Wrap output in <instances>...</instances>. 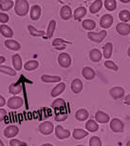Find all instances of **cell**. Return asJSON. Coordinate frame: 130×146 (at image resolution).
Instances as JSON below:
<instances>
[{
	"label": "cell",
	"instance_id": "6da1fadb",
	"mask_svg": "<svg viewBox=\"0 0 130 146\" xmlns=\"http://www.w3.org/2000/svg\"><path fill=\"white\" fill-rule=\"evenodd\" d=\"M30 6L27 0H16L14 4V12L19 16H25L29 13Z\"/></svg>",
	"mask_w": 130,
	"mask_h": 146
},
{
	"label": "cell",
	"instance_id": "7a4b0ae2",
	"mask_svg": "<svg viewBox=\"0 0 130 146\" xmlns=\"http://www.w3.org/2000/svg\"><path fill=\"white\" fill-rule=\"evenodd\" d=\"M23 104H24V100H22V98L17 96H12L11 98H9V100H8V102H7L8 107L12 110L21 108V107L23 106Z\"/></svg>",
	"mask_w": 130,
	"mask_h": 146
},
{
	"label": "cell",
	"instance_id": "3957f363",
	"mask_svg": "<svg viewBox=\"0 0 130 146\" xmlns=\"http://www.w3.org/2000/svg\"><path fill=\"white\" fill-rule=\"evenodd\" d=\"M38 130L42 135H45V136H48V135H51L54 130V125L53 123L51 122V121H44L38 127Z\"/></svg>",
	"mask_w": 130,
	"mask_h": 146
},
{
	"label": "cell",
	"instance_id": "277c9868",
	"mask_svg": "<svg viewBox=\"0 0 130 146\" xmlns=\"http://www.w3.org/2000/svg\"><path fill=\"white\" fill-rule=\"evenodd\" d=\"M106 35H107V33H106V30H103V31H101L100 33L89 32L87 34V36L91 41H94V42H97V43H100L104 39V38H106Z\"/></svg>",
	"mask_w": 130,
	"mask_h": 146
},
{
	"label": "cell",
	"instance_id": "5b68a950",
	"mask_svg": "<svg viewBox=\"0 0 130 146\" xmlns=\"http://www.w3.org/2000/svg\"><path fill=\"white\" fill-rule=\"evenodd\" d=\"M58 63L62 68H68L71 65V57L67 53H62L58 56Z\"/></svg>",
	"mask_w": 130,
	"mask_h": 146
},
{
	"label": "cell",
	"instance_id": "8992f818",
	"mask_svg": "<svg viewBox=\"0 0 130 146\" xmlns=\"http://www.w3.org/2000/svg\"><path fill=\"white\" fill-rule=\"evenodd\" d=\"M124 124L123 122L119 118H113L110 121V129L114 132V133H121L123 131Z\"/></svg>",
	"mask_w": 130,
	"mask_h": 146
},
{
	"label": "cell",
	"instance_id": "52a82bcc",
	"mask_svg": "<svg viewBox=\"0 0 130 146\" xmlns=\"http://www.w3.org/2000/svg\"><path fill=\"white\" fill-rule=\"evenodd\" d=\"M55 136H56L59 139H65L70 137V132L65 129L63 126L57 125L55 127Z\"/></svg>",
	"mask_w": 130,
	"mask_h": 146
},
{
	"label": "cell",
	"instance_id": "ba28073f",
	"mask_svg": "<svg viewBox=\"0 0 130 146\" xmlns=\"http://www.w3.org/2000/svg\"><path fill=\"white\" fill-rule=\"evenodd\" d=\"M18 133H19V128L16 125H9L4 130V136L7 139H12V137L17 136Z\"/></svg>",
	"mask_w": 130,
	"mask_h": 146
},
{
	"label": "cell",
	"instance_id": "9c48e42d",
	"mask_svg": "<svg viewBox=\"0 0 130 146\" xmlns=\"http://www.w3.org/2000/svg\"><path fill=\"white\" fill-rule=\"evenodd\" d=\"M113 16L111 15H104L102 16L100 20V26L103 29H108L112 26L113 24Z\"/></svg>",
	"mask_w": 130,
	"mask_h": 146
},
{
	"label": "cell",
	"instance_id": "30bf717a",
	"mask_svg": "<svg viewBox=\"0 0 130 146\" xmlns=\"http://www.w3.org/2000/svg\"><path fill=\"white\" fill-rule=\"evenodd\" d=\"M116 31L119 35H128L130 34V25L127 23H123V22H121V23L117 24L116 26Z\"/></svg>",
	"mask_w": 130,
	"mask_h": 146
},
{
	"label": "cell",
	"instance_id": "8fae6325",
	"mask_svg": "<svg viewBox=\"0 0 130 146\" xmlns=\"http://www.w3.org/2000/svg\"><path fill=\"white\" fill-rule=\"evenodd\" d=\"M110 96H112L114 100H120L124 96V90L121 87H113L109 91Z\"/></svg>",
	"mask_w": 130,
	"mask_h": 146
},
{
	"label": "cell",
	"instance_id": "7c38bea8",
	"mask_svg": "<svg viewBox=\"0 0 130 146\" xmlns=\"http://www.w3.org/2000/svg\"><path fill=\"white\" fill-rule=\"evenodd\" d=\"M95 120L98 123H103V124H104V123L109 122L110 117H109V115L107 114H106L104 112L98 111L95 115Z\"/></svg>",
	"mask_w": 130,
	"mask_h": 146
},
{
	"label": "cell",
	"instance_id": "4fadbf2b",
	"mask_svg": "<svg viewBox=\"0 0 130 146\" xmlns=\"http://www.w3.org/2000/svg\"><path fill=\"white\" fill-rule=\"evenodd\" d=\"M60 16L61 18L64 19V20H68L70 19V17L72 16V11H71V8L70 6H63L62 9L60 11Z\"/></svg>",
	"mask_w": 130,
	"mask_h": 146
},
{
	"label": "cell",
	"instance_id": "5bb4252c",
	"mask_svg": "<svg viewBox=\"0 0 130 146\" xmlns=\"http://www.w3.org/2000/svg\"><path fill=\"white\" fill-rule=\"evenodd\" d=\"M82 75L83 76L87 79V80H92L95 78V72L92 68L90 67H85L82 70Z\"/></svg>",
	"mask_w": 130,
	"mask_h": 146
},
{
	"label": "cell",
	"instance_id": "9a60e30c",
	"mask_svg": "<svg viewBox=\"0 0 130 146\" xmlns=\"http://www.w3.org/2000/svg\"><path fill=\"white\" fill-rule=\"evenodd\" d=\"M82 90H83L82 80L79 78H75L71 82V91H72L74 94H79V93H81Z\"/></svg>",
	"mask_w": 130,
	"mask_h": 146
},
{
	"label": "cell",
	"instance_id": "2e32d148",
	"mask_svg": "<svg viewBox=\"0 0 130 146\" xmlns=\"http://www.w3.org/2000/svg\"><path fill=\"white\" fill-rule=\"evenodd\" d=\"M103 57V54L98 49H93L89 53V58L92 62H99Z\"/></svg>",
	"mask_w": 130,
	"mask_h": 146
},
{
	"label": "cell",
	"instance_id": "e0dca14e",
	"mask_svg": "<svg viewBox=\"0 0 130 146\" xmlns=\"http://www.w3.org/2000/svg\"><path fill=\"white\" fill-rule=\"evenodd\" d=\"M5 46L12 51H18L21 49L20 43H18L17 41L12 40V39H7L6 41H5Z\"/></svg>",
	"mask_w": 130,
	"mask_h": 146
},
{
	"label": "cell",
	"instance_id": "ac0fdd59",
	"mask_svg": "<svg viewBox=\"0 0 130 146\" xmlns=\"http://www.w3.org/2000/svg\"><path fill=\"white\" fill-rule=\"evenodd\" d=\"M12 65L13 69L15 71H20L22 67H23V63H22V58L19 54H13L12 56Z\"/></svg>",
	"mask_w": 130,
	"mask_h": 146
},
{
	"label": "cell",
	"instance_id": "d6986e66",
	"mask_svg": "<svg viewBox=\"0 0 130 146\" xmlns=\"http://www.w3.org/2000/svg\"><path fill=\"white\" fill-rule=\"evenodd\" d=\"M85 129H87V132H91V133L97 132L99 130L98 122H97L96 120H93V119L87 120V122L85 123Z\"/></svg>",
	"mask_w": 130,
	"mask_h": 146
},
{
	"label": "cell",
	"instance_id": "ffe728a7",
	"mask_svg": "<svg viewBox=\"0 0 130 146\" xmlns=\"http://www.w3.org/2000/svg\"><path fill=\"white\" fill-rule=\"evenodd\" d=\"M41 15V7L38 5H34L30 9V18L32 20H38Z\"/></svg>",
	"mask_w": 130,
	"mask_h": 146
},
{
	"label": "cell",
	"instance_id": "44dd1931",
	"mask_svg": "<svg viewBox=\"0 0 130 146\" xmlns=\"http://www.w3.org/2000/svg\"><path fill=\"white\" fill-rule=\"evenodd\" d=\"M0 34L6 38H11V37L13 36L12 30L11 29L9 26L5 25V24H3V25H0Z\"/></svg>",
	"mask_w": 130,
	"mask_h": 146
},
{
	"label": "cell",
	"instance_id": "7402d4cb",
	"mask_svg": "<svg viewBox=\"0 0 130 146\" xmlns=\"http://www.w3.org/2000/svg\"><path fill=\"white\" fill-rule=\"evenodd\" d=\"M66 89V83H64V82H60L59 84L56 85L53 89L51 91V96H53V98H56L59 95H61L64 91Z\"/></svg>",
	"mask_w": 130,
	"mask_h": 146
},
{
	"label": "cell",
	"instance_id": "603a6c76",
	"mask_svg": "<svg viewBox=\"0 0 130 146\" xmlns=\"http://www.w3.org/2000/svg\"><path fill=\"white\" fill-rule=\"evenodd\" d=\"M41 79H42L43 82H46V83H55V82H61V79L62 78L58 76L43 75L41 76Z\"/></svg>",
	"mask_w": 130,
	"mask_h": 146
},
{
	"label": "cell",
	"instance_id": "cb8c5ba5",
	"mask_svg": "<svg viewBox=\"0 0 130 146\" xmlns=\"http://www.w3.org/2000/svg\"><path fill=\"white\" fill-rule=\"evenodd\" d=\"M88 117H89V114L85 109H79L78 111L75 113V118L79 121H85L87 120Z\"/></svg>",
	"mask_w": 130,
	"mask_h": 146
},
{
	"label": "cell",
	"instance_id": "d4e9b609",
	"mask_svg": "<svg viewBox=\"0 0 130 146\" xmlns=\"http://www.w3.org/2000/svg\"><path fill=\"white\" fill-rule=\"evenodd\" d=\"M112 51H113V45L112 43L110 42H107L104 44V53H103V56L104 58H106L108 60L110 57L112 56Z\"/></svg>",
	"mask_w": 130,
	"mask_h": 146
},
{
	"label": "cell",
	"instance_id": "484cf974",
	"mask_svg": "<svg viewBox=\"0 0 130 146\" xmlns=\"http://www.w3.org/2000/svg\"><path fill=\"white\" fill-rule=\"evenodd\" d=\"M66 105H67V103H66L65 100H63V98H57V100H55L52 102L51 108H53L55 110H64L66 108Z\"/></svg>",
	"mask_w": 130,
	"mask_h": 146
},
{
	"label": "cell",
	"instance_id": "4316f807",
	"mask_svg": "<svg viewBox=\"0 0 130 146\" xmlns=\"http://www.w3.org/2000/svg\"><path fill=\"white\" fill-rule=\"evenodd\" d=\"M23 90V87L20 83H12L9 86V93L12 94V95H18L20 94Z\"/></svg>",
	"mask_w": 130,
	"mask_h": 146
},
{
	"label": "cell",
	"instance_id": "83f0119b",
	"mask_svg": "<svg viewBox=\"0 0 130 146\" xmlns=\"http://www.w3.org/2000/svg\"><path fill=\"white\" fill-rule=\"evenodd\" d=\"M85 13H87V9H85V7L77 8L73 13L74 19H75V20H80V19H82L85 15Z\"/></svg>",
	"mask_w": 130,
	"mask_h": 146
},
{
	"label": "cell",
	"instance_id": "f1b7e54d",
	"mask_svg": "<svg viewBox=\"0 0 130 146\" xmlns=\"http://www.w3.org/2000/svg\"><path fill=\"white\" fill-rule=\"evenodd\" d=\"M102 7H103V1H102V0H96V1H94L93 3L90 5L89 11L91 13H97L102 9Z\"/></svg>",
	"mask_w": 130,
	"mask_h": 146
},
{
	"label": "cell",
	"instance_id": "f546056e",
	"mask_svg": "<svg viewBox=\"0 0 130 146\" xmlns=\"http://www.w3.org/2000/svg\"><path fill=\"white\" fill-rule=\"evenodd\" d=\"M38 66H39V63L36 60H29L24 64V69L27 71H34L38 68Z\"/></svg>",
	"mask_w": 130,
	"mask_h": 146
},
{
	"label": "cell",
	"instance_id": "4dcf8cb0",
	"mask_svg": "<svg viewBox=\"0 0 130 146\" xmlns=\"http://www.w3.org/2000/svg\"><path fill=\"white\" fill-rule=\"evenodd\" d=\"M87 135H88L87 131H85L83 129H74L72 136L75 139H82L85 137H87Z\"/></svg>",
	"mask_w": 130,
	"mask_h": 146
},
{
	"label": "cell",
	"instance_id": "1f68e13d",
	"mask_svg": "<svg viewBox=\"0 0 130 146\" xmlns=\"http://www.w3.org/2000/svg\"><path fill=\"white\" fill-rule=\"evenodd\" d=\"M82 26H83V28L85 30H87V31H92V30L95 29L96 23H95V21L91 20V19H85V21H83Z\"/></svg>",
	"mask_w": 130,
	"mask_h": 146
},
{
	"label": "cell",
	"instance_id": "d6a6232c",
	"mask_svg": "<svg viewBox=\"0 0 130 146\" xmlns=\"http://www.w3.org/2000/svg\"><path fill=\"white\" fill-rule=\"evenodd\" d=\"M0 73L6 74V75L9 76H15L16 75V71L14 69L9 67V66H5V65H0Z\"/></svg>",
	"mask_w": 130,
	"mask_h": 146
},
{
	"label": "cell",
	"instance_id": "836d02e7",
	"mask_svg": "<svg viewBox=\"0 0 130 146\" xmlns=\"http://www.w3.org/2000/svg\"><path fill=\"white\" fill-rule=\"evenodd\" d=\"M67 44H70V42L65 41V40L61 39V38H56V39H54L53 42H52L53 47H55V48H57V49H65Z\"/></svg>",
	"mask_w": 130,
	"mask_h": 146
},
{
	"label": "cell",
	"instance_id": "e575fe53",
	"mask_svg": "<svg viewBox=\"0 0 130 146\" xmlns=\"http://www.w3.org/2000/svg\"><path fill=\"white\" fill-rule=\"evenodd\" d=\"M55 28H56V21L55 20H51L49 22V26H48V30H47V37L48 38H51L52 35L54 34Z\"/></svg>",
	"mask_w": 130,
	"mask_h": 146
},
{
	"label": "cell",
	"instance_id": "d590c367",
	"mask_svg": "<svg viewBox=\"0 0 130 146\" xmlns=\"http://www.w3.org/2000/svg\"><path fill=\"white\" fill-rule=\"evenodd\" d=\"M13 2L12 0H3V1L0 3V9L4 12H7V11L11 10L13 7Z\"/></svg>",
	"mask_w": 130,
	"mask_h": 146
},
{
	"label": "cell",
	"instance_id": "8d00e7d4",
	"mask_svg": "<svg viewBox=\"0 0 130 146\" xmlns=\"http://www.w3.org/2000/svg\"><path fill=\"white\" fill-rule=\"evenodd\" d=\"M119 18H120V20L121 22H123V23H127L128 21H130V13L126 10L121 11V12H120V13H119Z\"/></svg>",
	"mask_w": 130,
	"mask_h": 146
},
{
	"label": "cell",
	"instance_id": "74e56055",
	"mask_svg": "<svg viewBox=\"0 0 130 146\" xmlns=\"http://www.w3.org/2000/svg\"><path fill=\"white\" fill-rule=\"evenodd\" d=\"M28 29H29L30 35H32V36H43V35H46V32H44V31H37V30L35 29L34 27H32V26H30V25L28 26Z\"/></svg>",
	"mask_w": 130,
	"mask_h": 146
},
{
	"label": "cell",
	"instance_id": "f35d334b",
	"mask_svg": "<svg viewBox=\"0 0 130 146\" xmlns=\"http://www.w3.org/2000/svg\"><path fill=\"white\" fill-rule=\"evenodd\" d=\"M104 7L108 11H114L117 7V3L115 0H104Z\"/></svg>",
	"mask_w": 130,
	"mask_h": 146
},
{
	"label": "cell",
	"instance_id": "ab89813d",
	"mask_svg": "<svg viewBox=\"0 0 130 146\" xmlns=\"http://www.w3.org/2000/svg\"><path fill=\"white\" fill-rule=\"evenodd\" d=\"M89 146H102V140L98 137H92L89 139Z\"/></svg>",
	"mask_w": 130,
	"mask_h": 146
},
{
	"label": "cell",
	"instance_id": "60d3db41",
	"mask_svg": "<svg viewBox=\"0 0 130 146\" xmlns=\"http://www.w3.org/2000/svg\"><path fill=\"white\" fill-rule=\"evenodd\" d=\"M104 66L109 69V70H113V71H118L119 70V67L117 65L115 64V62L111 61V60H106V62H104Z\"/></svg>",
	"mask_w": 130,
	"mask_h": 146
},
{
	"label": "cell",
	"instance_id": "b9f144b4",
	"mask_svg": "<svg viewBox=\"0 0 130 146\" xmlns=\"http://www.w3.org/2000/svg\"><path fill=\"white\" fill-rule=\"evenodd\" d=\"M68 118V114L67 113H58V114L55 115V120L58 121V122H62V121H65Z\"/></svg>",
	"mask_w": 130,
	"mask_h": 146
},
{
	"label": "cell",
	"instance_id": "7bdbcfd3",
	"mask_svg": "<svg viewBox=\"0 0 130 146\" xmlns=\"http://www.w3.org/2000/svg\"><path fill=\"white\" fill-rule=\"evenodd\" d=\"M10 145L11 146H27V143H25L23 141L16 139H12L10 140Z\"/></svg>",
	"mask_w": 130,
	"mask_h": 146
},
{
	"label": "cell",
	"instance_id": "ee69618b",
	"mask_svg": "<svg viewBox=\"0 0 130 146\" xmlns=\"http://www.w3.org/2000/svg\"><path fill=\"white\" fill-rule=\"evenodd\" d=\"M9 15H6V13H0V22L1 23H7L8 21H9Z\"/></svg>",
	"mask_w": 130,
	"mask_h": 146
},
{
	"label": "cell",
	"instance_id": "f6af8a7d",
	"mask_svg": "<svg viewBox=\"0 0 130 146\" xmlns=\"http://www.w3.org/2000/svg\"><path fill=\"white\" fill-rule=\"evenodd\" d=\"M6 117H7V111L0 108V121L4 120L5 118H6Z\"/></svg>",
	"mask_w": 130,
	"mask_h": 146
},
{
	"label": "cell",
	"instance_id": "bcb514c9",
	"mask_svg": "<svg viewBox=\"0 0 130 146\" xmlns=\"http://www.w3.org/2000/svg\"><path fill=\"white\" fill-rule=\"evenodd\" d=\"M6 103L7 102H6V100H5L4 96H0V108H1V107H3Z\"/></svg>",
	"mask_w": 130,
	"mask_h": 146
},
{
	"label": "cell",
	"instance_id": "7dc6e473",
	"mask_svg": "<svg viewBox=\"0 0 130 146\" xmlns=\"http://www.w3.org/2000/svg\"><path fill=\"white\" fill-rule=\"evenodd\" d=\"M124 103L127 104V105H130V94L128 96H125V98H124Z\"/></svg>",
	"mask_w": 130,
	"mask_h": 146
},
{
	"label": "cell",
	"instance_id": "c3c4849f",
	"mask_svg": "<svg viewBox=\"0 0 130 146\" xmlns=\"http://www.w3.org/2000/svg\"><path fill=\"white\" fill-rule=\"evenodd\" d=\"M5 61H6V58H5V57L4 56H0V65H2V64H3V63L5 62Z\"/></svg>",
	"mask_w": 130,
	"mask_h": 146
},
{
	"label": "cell",
	"instance_id": "681fc988",
	"mask_svg": "<svg viewBox=\"0 0 130 146\" xmlns=\"http://www.w3.org/2000/svg\"><path fill=\"white\" fill-rule=\"evenodd\" d=\"M120 1L121 2H123V3H129V2H130V0H120Z\"/></svg>",
	"mask_w": 130,
	"mask_h": 146
},
{
	"label": "cell",
	"instance_id": "f907efd6",
	"mask_svg": "<svg viewBox=\"0 0 130 146\" xmlns=\"http://www.w3.org/2000/svg\"><path fill=\"white\" fill-rule=\"evenodd\" d=\"M41 146H53V145L51 144V143H45V144H42Z\"/></svg>",
	"mask_w": 130,
	"mask_h": 146
},
{
	"label": "cell",
	"instance_id": "816d5d0a",
	"mask_svg": "<svg viewBox=\"0 0 130 146\" xmlns=\"http://www.w3.org/2000/svg\"><path fill=\"white\" fill-rule=\"evenodd\" d=\"M0 146H5V145H4V142L2 141L1 139H0Z\"/></svg>",
	"mask_w": 130,
	"mask_h": 146
},
{
	"label": "cell",
	"instance_id": "f5cc1de1",
	"mask_svg": "<svg viewBox=\"0 0 130 146\" xmlns=\"http://www.w3.org/2000/svg\"><path fill=\"white\" fill-rule=\"evenodd\" d=\"M127 54H128V56L130 57V47L128 48V51H127Z\"/></svg>",
	"mask_w": 130,
	"mask_h": 146
},
{
	"label": "cell",
	"instance_id": "db71d44e",
	"mask_svg": "<svg viewBox=\"0 0 130 146\" xmlns=\"http://www.w3.org/2000/svg\"><path fill=\"white\" fill-rule=\"evenodd\" d=\"M126 146H130V140H129V141H128V142H127V143H126Z\"/></svg>",
	"mask_w": 130,
	"mask_h": 146
},
{
	"label": "cell",
	"instance_id": "11a10c76",
	"mask_svg": "<svg viewBox=\"0 0 130 146\" xmlns=\"http://www.w3.org/2000/svg\"><path fill=\"white\" fill-rule=\"evenodd\" d=\"M77 146H85V145H77Z\"/></svg>",
	"mask_w": 130,
	"mask_h": 146
},
{
	"label": "cell",
	"instance_id": "9f6ffc18",
	"mask_svg": "<svg viewBox=\"0 0 130 146\" xmlns=\"http://www.w3.org/2000/svg\"><path fill=\"white\" fill-rule=\"evenodd\" d=\"M88 1H91V0H88Z\"/></svg>",
	"mask_w": 130,
	"mask_h": 146
}]
</instances>
